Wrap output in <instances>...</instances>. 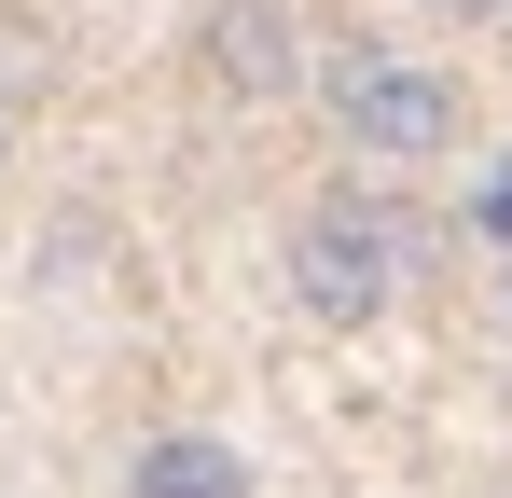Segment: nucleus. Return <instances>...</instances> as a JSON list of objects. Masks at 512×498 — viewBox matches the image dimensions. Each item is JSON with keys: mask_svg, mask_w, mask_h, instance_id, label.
I'll return each mask as SVG.
<instances>
[{"mask_svg": "<svg viewBox=\"0 0 512 498\" xmlns=\"http://www.w3.org/2000/svg\"><path fill=\"white\" fill-rule=\"evenodd\" d=\"M125 498H263V471L236 429H153L125 457Z\"/></svg>", "mask_w": 512, "mask_h": 498, "instance_id": "20e7f679", "label": "nucleus"}, {"mask_svg": "<svg viewBox=\"0 0 512 498\" xmlns=\"http://www.w3.org/2000/svg\"><path fill=\"white\" fill-rule=\"evenodd\" d=\"M305 70H319V42H305L291 0H208V14H194V83H208L222 111H291Z\"/></svg>", "mask_w": 512, "mask_h": 498, "instance_id": "7ed1b4c3", "label": "nucleus"}, {"mask_svg": "<svg viewBox=\"0 0 512 498\" xmlns=\"http://www.w3.org/2000/svg\"><path fill=\"white\" fill-rule=\"evenodd\" d=\"M0 166H14V125H0Z\"/></svg>", "mask_w": 512, "mask_h": 498, "instance_id": "6e6552de", "label": "nucleus"}, {"mask_svg": "<svg viewBox=\"0 0 512 498\" xmlns=\"http://www.w3.org/2000/svg\"><path fill=\"white\" fill-rule=\"evenodd\" d=\"M416 263H429V222L402 208V194H374V180H333V194L291 222V249H277L291 305H305L319 332H374L388 305H402Z\"/></svg>", "mask_w": 512, "mask_h": 498, "instance_id": "f257e3e1", "label": "nucleus"}, {"mask_svg": "<svg viewBox=\"0 0 512 498\" xmlns=\"http://www.w3.org/2000/svg\"><path fill=\"white\" fill-rule=\"evenodd\" d=\"M499 319H512V249H499Z\"/></svg>", "mask_w": 512, "mask_h": 498, "instance_id": "0eeeda50", "label": "nucleus"}, {"mask_svg": "<svg viewBox=\"0 0 512 498\" xmlns=\"http://www.w3.org/2000/svg\"><path fill=\"white\" fill-rule=\"evenodd\" d=\"M457 236L485 249V263L512 249V153H499V166H471V194H457Z\"/></svg>", "mask_w": 512, "mask_h": 498, "instance_id": "39448f33", "label": "nucleus"}, {"mask_svg": "<svg viewBox=\"0 0 512 498\" xmlns=\"http://www.w3.org/2000/svg\"><path fill=\"white\" fill-rule=\"evenodd\" d=\"M305 97L333 111V139L360 166H443L471 139V83L443 70V56H416V42H319Z\"/></svg>", "mask_w": 512, "mask_h": 498, "instance_id": "f03ea898", "label": "nucleus"}, {"mask_svg": "<svg viewBox=\"0 0 512 498\" xmlns=\"http://www.w3.org/2000/svg\"><path fill=\"white\" fill-rule=\"evenodd\" d=\"M443 14H512V0H443Z\"/></svg>", "mask_w": 512, "mask_h": 498, "instance_id": "423d86ee", "label": "nucleus"}]
</instances>
